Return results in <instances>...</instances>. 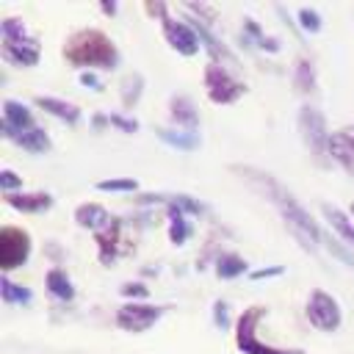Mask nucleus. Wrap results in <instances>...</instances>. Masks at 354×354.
Instances as JSON below:
<instances>
[{
    "label": "nucleus",
    "mask_w": 354,
    "mask_h": 354,
    "mask_svg": "<svg viewBox=\"0 0 354 354\" xmlns=\"http://www.w3.org/2000/svg\"><path fill=\"white\" fill-rule=\"evenodd\" d=\"M326 246H329V252L335 254V257H340L348 268H354V252H348L343 243H337V241H326Z\"/></svg>",
    "instance_id": "34"
},
{
    "label": "nucleus",
    "mask_w": 354,
    "mask_h": 354,
    "mask_svg": "<svg viewBox=\"0 0 354 354\" xmlns=\"http://www.w3.org/2000/svg\"><path fill=\"white\" fill-rule=\"evenodd\" d=\"M158 138L169 147H177V149H196L199 147V136L196 133H188V130H169V127H160L158 130Z\"/></svg>",
    "instance_id": "25"
},
{
    "label": "nucleus",
    "mask_w": 354,
    "mask_h": 354,
    "mask_svg": "<svg viewBox=\"0 0 354 354\" xmlns=\"http://www.w3.org/2000/svg\"><path fill=\"white\" fill-rule=\"evenodd\" d=\"M329 155L348 174H354V127H343L329 136Z\"/></svg>",
    "instance_id": "11"
},
{
    "label": "nucleus",
    "mask_w": 354,
    "mask_h": 354,
    "mask_svg": "<svg viewBox=\"0 0 354 354\" xmlns=\"http://www.w3.org/2000/svg\"><path fill=\"white\" fill-rule=\"evenodd\" d=\"M0 188L3 194H17V188H22V177L11 169H0Z\"/></svg>",
    "instance_id": "32"
},
{
    "label": "nucleus",
    "mask_w": 354,
    "mask_h": 354,
    "mask_svg": "<svg viewBox=\"0 0 354 354\" xmlns=\"http://www.w3.org/2000/svg\"><path fill=\"white\" fill-rule=\"evenodd\" d=\"M122 296H127V299H147L149 288L144 282H124L122 285Z\"/></svg>",
    "instance_id": "33"
},
{
    "label": "nucleus",
    "mask_w": 354,
    "mask_h": 354,
    "mask_svg": "<svg viewBox=\"0 0 354 354\" xmlns=\"http://www.w3.org/2000/svg\"><path fill=\"white\" fill-rule=\"evenodd\" d=\"M163 315V307L158 304H144V301H127L116 310V326L133 335L147 332L149 326H155Z\"/></svg>",
    "instance_id": "8"
},
{
    "label": "nucleus",
    "mask_w": 354,
    "mask_h": 354,
    "mask_svg": "<svg viewBox=\"0 0 354 354\" xmlns=\"http://www.w3.org/2000/svg\"><path fill=\"white\" fill-rule=\"evenodd\" d=\"M321 210H324V218L329 221V227H332V230H335V232H337V235H340V238L354 249V224L348 221V216H346L343 210L332 207V205H324Z\"/></svg>",
    "instance_id": "20"
},
{
    "label": "nucleus",
    "mask_w": 354,
    "mask_h": 354,
    "mask_svg": "<svg viewBox=\"0 0 354 354\" xmlns=\"http://www.w3.org/2000/svg\"><path fill=\"white\" fill-rule=\"evenodd\" d=\"M351 216H354V205H351Z\"/></svg>",
    "instance_id": "40"
},
{
    "label": "nucleus",
    "mask_w": 354,
    "mask_h": 354,
    "mask_svg": "<svg viewBox=\"0 0 354 354\" xmlns=\"http://www.w3.org/2000/svg\"><path fill=\"white\" fill-rule=\"evenodd\" d=\"M285 268L282 266H274V268H257V271H252V279H268V277H279Z\"/></svg>",
    "instance_id": "38"
},
{
    "label": "nucleus",
    "mask_w": 354,
    "mask_h": 354,
    "mask_svg": "<svg viewBox=\"0 0 354 354\" xmlns=\"http://www.w3.org/2000/svg\"><path fill=\"white\" fill-rule=\"evenodd\" d=\"M0 33H3V41H28V39H33L28 33L25 22L22 19H14V17H8V19L0 22Z\"/></svg>",
    "instance_id": "27"
},
{
    "label": "nucleus",
    "mask_w": 354,
    "mask_h": 354,
    "mask_svg": "<svg viewBox=\"0 0 354 354\" xmlns=\"http://www.w3.org/2000/svg\"><path fill=\"white\" fill-rule=\"evenodd\" d=\"M8 207L19 210V213H41V210H50L53 207V196L44 194V191H30V194H6L3 196Z\"/></svg>",
    "instance_id": "13"
},
{
    "label": "nucleus",
    "mask_w": 354,
    "mask_h": 354,
    "mask_svg": "<svg viewBox=\"0 0 354 354\" xmlns=\"http://www.w3.org/2000/svg\"><path fill=\"white\" fill-rule=\"evenodd\" d=\"M36 105L41 111H47L50 116H55L61 122H69V124H75L80 119V108L75 102H66V100H58V97H36Z\"/></svg>",
    "instance_id": "16"
},
{
    "label": "nucleus",
    "mask_w": 354,
    "mask_h": 354,
    "mask_svg": "<svg viewBox=\"0 0 354 354\" xmlns=\"http://www.w3.org/2000/svg\"><path fill=\"white\" fill-rule=\"evenodd\" d=\"M246 268H249L246 260L235 252H224L216 257V277H221V279H235V277L246 274Z\"/></svg>",
    "instance_id": "22"
},
{
    "label": "nucleus",
    "mask_w": 354,
    "mask_h": 354,
    "mask_svg": "<svg viewBox=\"0 0 354 354\" xmlns=\"http://www.w3.org/2000/svg\"><path fill=\"white\" fill-rule=\"evenodd\" d=\"M166 216H169V241L174 246H183L191 238V224L185 221V213L174 205H166Z\"/></svg>",
    "instance_id": "18"
},
{
    "label": "nucleus",
    "mask_w": 354,
    "mask_h": 354,
    "mask_svg": "<svg viewBox=\"0 0 354 354\" xmlns=\"http://www.w3.org/2000/svg\"><path fill=\"white\" fill-rule=\"evenodd\" d=\"M304 315H307V321H310L315 329H321V332H337L340 324H343V310H340L337 299L329 296V293L321 290V288H315V290L310 293L307 307H304Z\"/></svg>",
    "instance_id": "5"
},
{
    "label": "nucleus",
    "mask_w": 354,
    "mask_h": 354,
    "mask_svg": "<svg viewBox=\"0 0 354 354\" xmlns=\"http://www.w3.org/2000/svg\"><path fill=\"white\" fill-rule=\"evenodd\" d=\"M80 83H83V86H88V88H94V91H102V80H100L94 72H88V69H86V72H80Z\"/></svg>",
    "instance_id": "37"
},
{
    "label": "nucleus",
    "mask_w": 354,
    "mask_h": 354,
    "mask_svg": "<svg viewBox=\"0 0 354 354\" xmlns=\"http://www.w3.org/2000/svg\"><path fill=\"white\" fill-rule=\"evenodd\" d=\"M205 88H207L210 102H216V105H230V102L241 100L243 91H246V86H243L241 80H235V77H232L221 64H216V61H210V64L205 66Z\"/></svg>",
    "instance_id": "6"
},
{
    "label": "nucleus",
    "mask_w": 354,
    "mask_h": 354,
    "mask_svg": "<svg viewBox=\"0 0 354 354\" xmlns=\"http://www.w3.org/2000/svg\"><path fill=\"white\" fill-rule=\"evenodd\" d=\"M293 83H296V88L304 91V94L315 91V66H313L310 58H304V55L296 58V66H293Z\"/></svg>",
    "instance_id": "24"
},
{
    "label": "nucleus",
    "mask_w": 354,
    "mask_h": 354,
    "mask_svg": "<svg viewBox=\"0 0 354 354\" xmlns=\"http://www.w3.org/2000/svg\"><path fill=\"white\" fill-rule=\"evenodd\" d=\"M266 315V307L254 304V307H246L238 321H235V346L241 348V354H304L301 348H277V346H268L257 337V324L263 321Z\"/></svg>",
    "instance_id": "3"
},
{
    "label": "nucleus",
    "mask_w": 354,
    "mask_h": 354,
    "mask_svg": "<svg viewBox=\"0 0 354 354\" xmlns=\"http://www.w3.org/2000/svg\"><path fill=\"white\" fill-rule=\"evenodd\" d=\"M235 171L249 183V185H254L277 210H279V216H282V221L288 224V230H290V235L301 243V249H307V252H318V246H321V230H318V224L313 221V216L299 205V199L288 191V188H282L271 174H266V171H257V169H249V166H235Z\"/></svg>",
    "instance_id": "1"
},
{
    "label": "nucleus",
    "mask_w": 354,
    "mask_h": 354,
    "mask_svg": "<svg viewBox=\"0 0 354 354\" xmlns=\"http://www.w3.org/2000/svg\"><path fill=\"white\" fill-rule=\"evenodd\" d=\"M102 14H116V3H102Z\"/></svg>",
    "instance_id": "39"
},
{
    "label": "nucleus",
    "mask_w": 354,
    "mask_h": 354,
    "mask_svg": "<svg viewBox=\"0 0 354 354\" xmlns=\"http://www.w3.org/2000/svg\"><path fill=\"white\" fill-rule=\"evenodd\" d=\"M3 58L14 66H36L39 64V41H3Z\"/></svg>",
    "instance_id": "12"
},
{
    "label": "nucleus",
    "mask_w": 354,
    "mask_h": 354,
    "mask_svg": "<svg viewBox=\"0 0 354 354\" xmlns=\"http://www.w3.org/2000/svg\"><path fill=\"white\" fill-rule=\"evenodd\" d=\"M97 243H100V263L111 266L116 260V243H119V221L116 218L105 230L97 232Z\"/></svg>",
    "instance_id": "19"
},
{
    "label": "nucleus",
    "mask_w": 354,
    "mask_h": 354,
    "mask_svg": "<svg viewBox=\"0 0 354 354\" xmlns=\"http://www.w3.org/2000/svg\"><path fill=\"white\" fill-rule=\"evenodd\" d=\"M169 108H171V122H174L177 127H185L188 133H196V127H199V113H196V108H194V102H191L188 97H171Z\"/></svg>",
    "instance_id": "15"
},
{
    "label": "nucleus",
    "mask_w": 354,
    "mask_h": 354,
    "mask_svg": "<svg viewBox=\"0 0 354 354\" xmlns=\"http://www.w3.org/2000/svg\"><path fill=\"white\" fill-rule=\"evenodd\" d=\"M14 144H19L22 149H28V152H33V155H41V152H50V147H53V141H50V136L41 130V127H30V130H25V133H19L17 138H14Z\"/></svg>",
    "instance_id": "21"
},
{
    "label": "nucleus",
    "mask_w": 354,
    "mask_h": 354,
    "mask_svg": "<svg viewBox=\"0 0 354 354\" xmlns=\"http://www.w3.org/2000/svg\"><path fill=\"white\" fill-rule=\"evenodd\" d=\"M108 119H111L113 127H119V130H124V133H136V130H138V122H136V119H127V116H122V113H111Z\"/></svg>",
    "instance_id": "35"
},
{
    "label": "nucleus",
    "mask_w": 354,
    "mask_h": 354,
    "mask_svg": "<svg viewBox=\"0 0 354 354\" xmlns=\"http://www.w3.org/2000/svg\"><path fill=\"white\" fill-rule=\"evenodd\" d=\"M141 86H144V77H141V75H127V77H124V83H122V105H124V108H130V105L138 102Z\"/></svg>",
    "instance_id": "28"
},
{
    "label": "nucleus",
    "mask_w": 354,
    "mask_h": 354,
    "mask_svg": "<svg viewBox=\"0 0 354 354\" xmlns=\"http://www.w3.org/2000/svg\"><path fill=\"white\" fill-rule=\"evenodd\" d=\"M243 36H246V39H252V41H254V47H260V50H268V53H279V39H274V36H266L254 19H243Z\"/></svg>",
    "instance_id": "26"
},
{
    "label": "nucleus",
    "mask_w": 354,
    "mask_h": 354,
    "mask_svg": "<svg viewBox=\"0 0 354 354\" xmlns=\"http://www.w3.org/2000/svg\"><path fill=\"white\" fill-rule=\"evenodd\" d=\"M30 127H36L30 108L25 102H19V100H3V122H0L3 138L14 141L19 133H25Z\"/></svg>",
    "instance_id": "10"
},
{
    "label": "nucleus",
    "mask_w": 354,
    "mask_h": 354,
    "mask_svg": "<svg viewBox=\"0 0 354 354\" xmlns=\"http://www.w3.org/2000/svg\"><path fill=\"white\" fill-rule=\"evenodd\" d=\"M44 285H47V290H50L55 299H61V301H72V299H75V285H72V279L66 277L64 268H50L47 277H44Z\"/></svg>",
    "instance_id": "17"
},
{
    "label": "nucleus",
    "mask_w": 354,
    "mask_h": 354,
    "mask_svg": "<svg viewBox=\"0 0 354 354\" xmlns=\"http://www.w3.org/2000/svg\"><path fill=\"white\" fill-rule=\"evenodd\" d=\"M213 324L227 329L230 326V315H227V301H216L213 304Z\"/></svg>",
    "instance_id": "36"
},
{
    "label": "nucleus",
    "mask_w": 354,
    "mask_h": 354,
    "mask_svg": "<svg viewBox=\"0 0 354 354\" xmlns=\"http://www.w3.org/2000/svg\"><path fill=\"white\" fill-rule=\"evenodd\" d=\"M0 299H3V304H30L33 293H30L25 285L11 282L8 274H3V277H0Z\"/></svg>",
    "instance_id": "23"
},
{
    "label": "nucleus",
    "mask_w": 354,
    "mask_h": 354,
    "mask_svg": "<svg viewBox=\"0 0 354 354\" xmlns=\"http://www.w3.org/2000/svg\"><path fill=\"white\" fill-rule=\"evenodd\" d=\"M30 257V235L19 227H0V268L3 274L25 266Z\"/></svg>",
    "instance_id": "7"
},
{
    "label": "nucleus",
    "mask_w": 354,
    "mask_h": 354,
    "mask_svg": "<svg viewBox=\"0 0 354 354\" xmlns=\"http://www.w3.org/2000/svg\"><path fill=\"white\" fill-rule=\"evenodd\" d=\"M64 58L72 66H83V72H86V66H88V72L91 69H116L122 61L111 36H105L97 28L75 30L64 44Z\"/></svg>",
    "instance_id": "2"
},
{
    "label": "nucleus",
    "mask_w": 354,
    "mask_h": 354,
    "mask_svg": "<svg viewBox=\"0 0 354 354\" xmlns=\"http://www.w3.org/2000/svg\"><path fill=\"white\" fill-rule=\"evenodd\" d=\"M138 183L133 177H111V180H100L97 183V191H116V194H127V191H136Z\"/></svg>",
    "instance_id": "30"
},
{
    "label": "nucleus",
    "mask_w": 354,
    "mask_h": 354,
    "mask_svg": "<svg viewBox=\"0 0 354 354\" xmlns=\"http://www.w3.org/2000/svg\"><path fill=\"white\" fill-rule=\"evenodd\" d=\"M299 28L304 33H318L321 30V14L315 8H299Z\"/></svg>",
    "instance_id": "31"
},
{
    "label": "nucleus",
    "mask_w": 354,
    "mask_h": 354,
    "mask_svg": "<svg viewBox=\"0 0 354 354\" xmlns=\"http://www.w3.org/2000/svg\"><path fill=\"white\" fill-rule=\"evenodd\" d=\"M169 205L180 207L185 216H199V213H205V205H202L199 199L188 196V194H174V196H169Z\"/></svg>",
    "instance_id": "29"
},
{
    "label": "nucleus",
    "mask_w": 354,
    "mask_h": 354,
    "mask_svg": "<svg viewBox=\"0 0 354 354\" xmlns=\"http://www.w3.org/2000/svg\"><path fill=\"white\" fill-rule=\"evenodd\" d=\"M299 133L304 147L313 152V158L318 163H324V155H329V130H326V119L318 108L313 105H301L299 108Z\"/></svg>",
    "instance_id": "4"
},
{
    "label": "nucleus",
    "mask_w": 354,
    "mask_h": 354,
    "mask_svg": "<svg viewBox=\"0 0 354 354\" xmlns=\"http://www.w3.org/2000/svg\"><path fill=\"white\" fill-rule=\"evenodd\" d=\"M75 221H77L83 230L100 232V230H105L113 218L108 216V210H105L102 205H97V202H83V205H77V210H75Z\"/></svg>",
    "instance_id": "14"
},
{
    "label": "nucleus",
    "mask_w": 354,
    "mask_h": 354,
    "mask_svg": "<svg viewBox=\"0 0 354 354\" xmlns=\"http://www.w3.org/2000/svg\"><path fill=\"white\" fill-rule=\"evenodd\" d=\"M160 25H163V36H166V41L171 44V50H177L180 55H185V58H191V55H196L199 53V36H196V30L191 28V22H180V19H174V17H163L160 19Z\"/></svg>",
    "instance_id": "9"
}]
</instances>
